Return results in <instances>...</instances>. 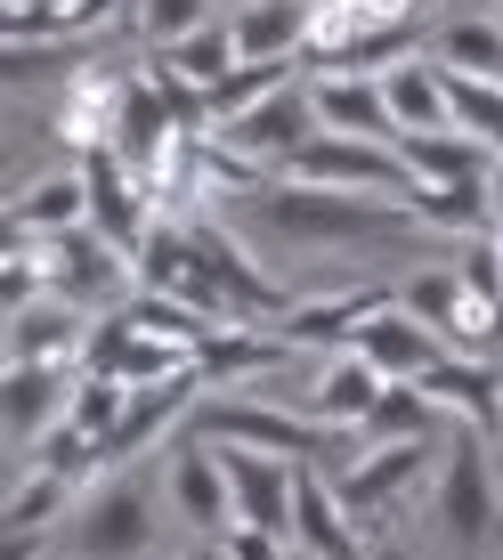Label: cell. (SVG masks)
<instances>
[{"label": "cell", "instance_id": "d590c367", "mask_svg": "<svg viewBox=\"0 0 503 560\" xmlns=\"http://www.w3.org/2000/svg\"><path fill=\"white\" fill-rule=\"evenodd\" d=\"M293 560H317V552H301V545H293Z\"/></svg>", "mask_w": 503, "mask_h": 560}, {"label": "cell", "instance_id": "3957f363", "mask_svg": "<svg viewBox=\"0 0 503 560\" xmlns=\"http://www.w3.org/2000/svg\"><path fill=\"white\" fill-rule=\"evenodd\" d=\"M284 179L293 187H334V196H390V203L414 196V171H406L398 139H334V130H317V139L293 154Z\"/></svg>", "mask_w": 503, "mask_h": 560}, {"label": "cell", "instance_id": "ba28073f", "mask_svg": "<svg viewBox=\"0 0 503 560\" xmlns=\"http://www.w3.org/2000/svg\"><path fill=\"white\" fill-rule=\"evenodd\" d=\"M382 390H390V382H382L358 350H325V358H308V374H293L284 407H301L308 422H334V431H358Z\"/></svg>", "mask_w": 503, "mask_h": 560}, {"label": "cell", "instance_id": "1f68e13d", "mask_svg": "<svg viewBox=\"0 0 503 560\" xmlns=\"http://www.w3.org/2000/svg\"><path fill=\"white\" fill-rule=\"evenodd\" d=\"M488 203H495V220H503V154H495V171H488Z\"/></svg>", "mask_w": 503, "mask_h": 560}, {"label": "cell", "instance_id": "cb8c5ba5", "mask_svg": "<svg viewBox=\"0 0 503 560\" xmlns=\"http://www.w3.org/2000/svg\"><path fill=\"white\" fill-rule=\"evenodd\" d=\"M73 504H82V479L49 471V463H33V455L9 471V528H25V536H49V520H66Z\"/></svg>", "mask_w": 503, "mask_h": 560}, {"label": "cell", "instance_id": "603a6c76", "mask_svg": "<svg viewBox=\"0 0 503 560\" xmlns=\"http://www.w3.org/2000/svg\"><path fill=\"white\" fill-rule=\"evenodd\" d=\"M382 90H390V122H398V139H422V130H455V106H447V73L431 66V49H422L414 66H398Z\"/></svg>", "mask_w": 503, "mask_h": 560}, {"label": "cell", "instance_id": "e575fe53", "mask_svg": "<svg viewBox=\"0 0 503 560\" xmlns=\"http://www.w3.org/2000/svg\"><path fill=\"white\" fill-rule=\"evenodd\" d=\"M220 9H227V16H236V9H252V0H220Z\"/></svg>", "mask_w": 503, "mask_h": 560}, {"label": "cell", "instance_id": "f546056e", "mask_svg": "<svg viewBox=\"0 0 503 560\" xmlns=\"http://www.w3.org/2000/svg\"><path fill=\"white\" fill-rule=\"evenodd\" d=\"M49 552V536H25V528H9V560H42Z\"/></svg>", "mask_w": 503, "mask_h": 560}, {"label": "cell", "instance_id": "8992f818", "mask_svg": "<svg viewBox=\"0 0 503 560\" xmlns=\"http://www.w3.org/2000/svg\"><path fill=\"white\" fill-rule=\"evenodd\" d=\"M220 147H236L244 163H260V171H293V154L317 139V106H308V73L301 82H284L277 98H260L252 114H236L227 130H211Z\"/></svg>", "mask_w": 503, "mask_h": 560}, {"label": "cell", "instance_id": "484cf974", "mask_svg": "<svg viewBox=\"0 0 503 560\" xmlns=\"http://www.w3.org/2000/svg\"><path fill=\"white\" fill-rule=\"evenodd\" d=\"M122 317L139 325L147 341H171V350H203V341L220 334V325H211L203 308H187V301H171V293H139V301L122 308Z\"/></svg>", "mask_w": 503, "mask_h": 560}, {"label": "cell", "instance_id": "ffe728a7", "mask_svg": "<svg viewBox=\"0 0 503 560\" xmlns=\"http://www.w3.org/2000/svg\"><path fill=\"white\" fill-rule=\"evenodd\" d=\"M431 66L455 73V82H503V16L463 9L431 33Z\"/></svg>", "mask_w": 503, "mask_h": 560}, {"label": "cell", "instance_id": "8d00e7d4", "mask_svg": "<svg viewBox=\"0 0 503 560\" xmlns=\"http://www.w3.org/2000/svg\"><path fill=\"white\" fill-rule=\"evenodd\" d=\"M495 9H503V0H495Z\"/></svg>", "mask_w": 503, "mask_h": 560}, {"label": "cell", "instance_id": "4dcf8cb0", "mask_svg": "<svg viewBox=\"0 0 503 560\" xmlns=\"http://www.w3.org/2000/svg\"><path fill=\"white\" fill-rule=\"evenodd\" d=\"M179 560H227V545H220V536H196V545H187Z\"/></svg>", "mask_w": 503, "mask_h": 560}, {"label": "cell", "instance_id": "ac0fdd59", "mask_svg": "<svg viewBox=\"0 0 503 560\" xmlns=\"http://www.w3.org/2000/svg\"><path fill=\"white\" fill-rule=\"evenodd\" d=\"M66 228H90V171H42L9 196V236H66Z\"/></svg>", "mask_w": 503, "mask_h": 560}, {"label": "cell", "instance_id": "9c48e42d", "mask_svg": "<svg viewBox=\"0 0 503 560\" xmlns=\"http://www.w3.org/2000/svg\"><path fill=\"white\" fill-rule=\"evenodd\" d=\"M163 495H171V512H179L196 536H227V528H236V488H227V463H220V447L196 439V431H179V447H171Z\"/></svg>", "mask_w": 503, "mask_h": 560}, {"label": "cell", "instance_id": "4316f807", "mask_svg": "<svg viewBox=\"0 0 503 560\" xmlns=\"http://www.w3.org/2000/svg\"><path fill=\"white\" fill-rule=\"evenodd\" d=\"M130 25H139V42L171 49V42H187V33L220 25V0H130Z\"/></svg>", "mask_w": 503, "mask_h": 560}, {"label": "cell", "instance_id": "d6a6232c", "mask_svg": "<svg viewBox=\"0 0 503 560\" xmlns=\"http://www.w3.org/2000/svg\"><path fill=\"white\" fill-rule=\"evenodd\" d=\"M374 560H422V552H406V545H382V552H374Z\"/></svg>", "mask_w": 503, "mask_h": 560}, {"label": "cell", "instance_id": "277c9868", "mask_svg": "<svg viewBox=\"0 0 503 560\" xmlns=\"http://www.w3.org/2000/svg\"><path fill=\"white\" fill-rule=\"evenodd\" d=\"M438 528H447V545H463V552H479L503 528L488 431H447V455H438Z\"/></svg>", "mask_w": 503, "mask_h": 560}, {"label": "cell", "instance_id": "e0dca14e", "mask_svg": "<svg viewBox=\"0 0 503 560\" xmlns=\"http://www.w3.org/2000/svg\"><path fill=\"white\" fill-rule=\"evenodd\" d=\"M431 407L455 422V431H488L503 439V365H479V358H447L431 382Z\"/></svg>", "mask_w": 503, "mask_h": 560}, {"label": "cell", "instance_id": "d6986e66", "mask_svg": "<svg viewBox=\"0 0 503 560\" xmlns=\"http://www.w3.org/2000/svg\"><path fill=\"white\" fill-rule=\"evenodd\" d=\"M244 66H301L308 49V0H252V9L227 16Z\"/></svg>", "mask_w": 503, "mask_h": 560}, {"label": "cell", "instance_id": "4fadbf2b", "mask_svg": "<svg viewBox=\"0 0 503 560\" xmlns=\"http://www.w3.org/2000/svg\"><path fill=\"white\" fill-rule=\"evenodd\" d=\"M90 325L98 317H82L73 301H25V308H9V365H82L90 358Z\"/></svg>", "mask_w": 503, "mask_h": 560}, {"label": "cell", "instance_id": "83f0119b", "mask_svg": "<svg viewBox=\"0 0 503 560\" xmlns=\"http://www.w3.org/2000/svg\"><path fill=\"white\" fill-rule=\"evenodd\" d=\"M447 106H455L463 139H479L488 154H503V82H455V73H447Z\"/></svg>", "mask_w": 503, "mask_h": 560}, {"label": "cell", "instance_id": "52a82bcc", "mask_svg": "<svg viewBox=\"0 0 503 560\" xmlns=\"http://www.w3.org/2000/svg\"><path fill=\"white\" fill-rule=\"evenodd\" d=\"M398 308V284H334V293H301L293 301V317L277 325L293 350H350V341L365 334L374 317H390Z\"/></svg>", "mask_w": 503, "mask_h": 560}, {"label": "cell", "instance_id": "836d02e7", "mask_svg": "<svg viewBox=\"0 0 503 560\" xmlns=\"http://www.w3.org/2000/svg\"><path fill=\"white\" fill-rule=\"evenodd\" d=\"M488 236H495V260H503V220H495V228H488Z\"/></svg>", "mask_w": 503, "mask_h": 560}, {"label": "cell", "instance_id": "30bf717a", "mask_svg": "<svg viewBox=\"0 0 503 560\" xmlns=\"http://www.w3.org/2000/svg\"><path fill=\"white\" fill-rule=\"evenodd\" d=\"M211 447H220V439H211ZM220 463H227V488H236V528L293 536L301 463H284V455H252V447H220Z\"/></svg>", "mask_w": 503, "mask_h": 560}, {"label": "cell", "instance_id": "44dd1931", "mask_svg": "<svg viewBox=\"0 0 503 560\" xmlns=\"http://www.w3.org/2000/svg\"><path fill=\"white\" fill-rule=\"evenodd\" d=\"M236 66H244V49H236V33H227V16H220V25H203V33H187V42H171V49H154V73H163V82H179L187 98L220 90Z\"/></svg>", "mask_w": 503, "mask_h": 560}, {"label": "cell", "instance_id": "8fae6325", "mask_svg": "<svg viewBox=\"0 0 503 560\" xmlns=\"http://www.w3.org/2000/svg\"><path fill=\"white\" fill-rule=\"evenodd\" d=\"M73 407V374L66 365H9V382H0V431H9L16 455H33L42 439L66 422Z\"/></svg>", "mask_w": 503, "mask_h": 560}, {"label": "cell", "instance_id": "5bb4252c", "mask_svg": "<svg viewBox=\"0 0 503 560\" xmlns=\"http://www.w3.org/2000/svg\"><path fill=\"white\" fill-rule=\"evenodd\" d=\"M406 171H414V196H488L495 154L463 130H422V139H398Z\"/></svg>", "mask_w": 503, "mask_h": 560}, {"label": "cell", "instance_id": "6da1fadb", "mask_svg": "<svg viewBox=\"0 0 503 560\" xmlns=\"http://www.w3.org/2000/svg\"><path fill=\"white\" fill-rule=\"evenodd\" d=\"M268 228L284 244H390V236H438L414 203L390 196H334V187H268Z\"/></svg>", "mask_w": 503, "mask_h": 560}, {"label": "cell", "instance_id": "5b68a950", "mask_svg": "<svg viewBox=\"0 0 503 560\" xmlns=\"http://www.w3.org/2000/svg\"><path fill=\"white\" fill-rule=\"evenodd\" d=\"M365 439V431H358ZM431 455H447V439H365V447L350 463H334V495L350 504L358 520H374V512H390L406 488H414L422 471H431Z\"/></svg>", "mask_w": 503, "mask_h": 560}, {"label": "cell", "instance_id": "2e32d148", "mask_svg": "<svg viewBox=\"0 0 503 560\" xmlns=\"http://www.w3.org/2000/svg\"><path fill=\"white\" fill-rule=\"evenodd\" d=\"M293 545L317 552V560H374L358 545V512L334 495L325 463H301V495H293Z\"/></svg>", "mask_w": 503, "mask_h": 560}, {"label": "cell", "instance_id": "7a4b0ae2", "mask_svg": "<svg viewBox=\"0 0 503 560\" xmlns=\"http://www.w3.org/2000/svg\"><path fill=\"white\" fill-rule=\"evenodd\" d=\"M154 528H163V504H154V471H139V463L98 471L73 504V552L82 560H147Z\"/></svg>", "mask_w": 503, "mask_h": 560}, {"label": "cell", "instance_id": "f1b7e54d", "mask_svg": "<svg viewBox=\"0 0 503 560\" xmlns=\"http://www.w3.org/2000/svg\"><path fill=\"white\" fill-rule=\"evenodd\" d=\"M220 545L227 560H293V536H268V528H227Z\"/></svg>", "mask_w": 503, "mask_h": 560}, {"label": "cell", "instance_id": "7c38bea8", "mask_svg": "<svg viewBox=\"0 0 503 560\" xmlns=\"http://www.w3.org/2000/svg\"><path fill=\"white\" fill-rule=\"evenodd\" d=\"M350 350H358L365 365H374L382 382H431L438 365L455 358V341H447V334H431L422 317H406V308H390V317H374V325H365Z\"/></svg>", "mask_w": 503, "mask_h": 560}, {"label": "cell", "instance_id": "9a60e30c", "mask_svg": "<svg viewBox=\"0 0 503 560\" xmlns=\"http://www.w3.org/2000/svg\"><path fill=\"white\" fill-rule=\"evenodd\" d=\"M308 106H317V130H334V139H398L390 90L374 73H308Z\"/></svg>", "mask_w": 503, "mask_h": 560}, {"label": "cell", "instance_id": "7402d4cb", "mask_svg": "<svg viewBox=\"0 0 503 560\" xmlns=\"http://www.w3.org/2000/svg\"><path fill=\"white\" fill-rule=\"evenodd\" d=\"M398 308H406V317H422L431 334L463 341V317H471V284H463V268H455V260L406 268V277H398Z\"/></svg>", "mask_w": 503, "mask_h": 560}, {"label": "cell", "instance_id": "d4e9b609", "mask_svg": "<svg viewBox=\"0 0 503 560\" xmlns=\"http://www.w3.org/2000/svg\"><path fill=\"white\" fill-rule=\"evenodd\" d=\"M365 439H447L455 422L431 407V390H422V382H390V390L374 398V415L358 422Z\"/></svg>", "mask_w": 503, "mask_h": 560}]
</instances>
